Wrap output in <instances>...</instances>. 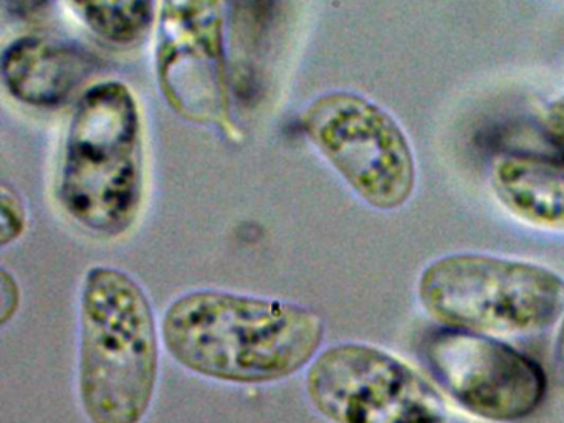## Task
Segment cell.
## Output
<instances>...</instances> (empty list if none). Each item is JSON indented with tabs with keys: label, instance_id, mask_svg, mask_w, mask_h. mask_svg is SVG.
Masks as SVG:
<instances>
[{
	"label": "cell",
	"instance_id": "10",
	"mask_svg": "<svg viewBox=\"0 0 564 423\" xmlns=\"http://www.w3.org/2000/svg\"><path fill=\"white\" fill-rule=\"evenodd\" d=\"M490 184L518 220L564 231V154L505 152L491 164Z\"/></svg>",
	"mask_w": 564,
	"mask_h": 423
},
{
	"label": "cell",
	"instance_id": "11",
	"mask_svg": "<svg viewBox=\"0 0 564 423\" xmlns=\"http://www.w3.org/2000/svg\"><path fill=\"white\" fill-rule=\"evenodd\" d=\"M101 42L118 48L140 45L156 20V0H65Z\"/></svg>",
	"mask_w": 564,
	"mask_h": 423
},
{
	"label": "cell",
	"instance_id": "15",
	"mask_svg": "<svg viewBox=\"0 0 564 423\" xmlns=\"http://www.w3.org/2000/svg\"><path fill=\"white\" fill-rule=\"evenodd\" d=\"M51 0H2L6 12L18 20H32L45 13Z\"/></svg>",
	"mask_w": 564,
	"mask_h": 423
},
{
	"label": "cell",
	"instance_id": "14",
	"mask_svg": "<svg viewBox=\"0 0 564 423\" xmlns=\"http://www.w3.org/2000/svg\"><path fill=\"white\" fill-rule=\"evenodd\" d=\"M543 131L554 148L564 154V95L554 99L543 116Z\"/></svg>",
	"mask_w": 564,
	"mask_h": 423
},
{
	"label": "cell",
	"instance_id": "6",
	"mask_svg": "<svg viewBox=\"0 0 564 423\" xmlns=\"http://www.w3.org/2000/svg\"><path fill=\"white\" fill-rule=\"evenodd\" d=\"M313 409L329 423H447L441 392L401 357L368 343H338L306 369Z\"/></svg>",
	"mask_w": 564,
	"mask_h": 423
},
{
	"label": "cell",
	"instance_id": "12",
	"mask_svg": "<svg viewBox=\"0 0 564 423\" xmlns=\"http://www.w3.org/2000/svg\"><path fill=\"white\" fill-rule=\"evenodd\" d=\"M29 214L24 198L8 184L0 187V247L15 243L28 230Z\"/></svg>",
	"mask_w": 564,
	"mask_h": 423
},
{
	"label": "cell",
	"instance_id": "1",
	"mask_svg": "<svg viewBox=\"0 0 564 423\" xmlns=\"http://www.w3.org/2000/svg\"><path fill=\"white\" fill-rule=\"evenodd\" d=\"M325 339L312 307L275 297L200 288L171 301L161 343L191 373L237 386L280 382L308 369Z\"/></svg>",
	"mask_w": 564,
	"mask_h": 423
},
{
	"label": "cell",
	"instance_id": "8",
	"mask_svg": "<svg viewBox=\"0 0 564 423\" xmlns=\"http://www.w3.org/2000/svg\"><path fill=\"white\" fill-rule=\"evenodd\" d=\"M424 360L447 395L487 422H520L546 399L543 367L490 334L442 327L425 339Z\"/></svg>",
	"mask_w": 564,
	"mask_h": 423
},
{
	"label": "cell",
	"instance_id": "9",
	"mask_svg": "<svg viewBox=\"0 0 564 423\" xmlns=\"http://www.w3.org/2000/svg\"><path fill=\"white\" fill-rule=\"evenodd\" d=\"M97 58L62 40L29 35L2 53V82L9 95L31 108H58L94 75Z\"/></svg>",
	"mask_w": 564,
	"mask_h": 423
},
{
	"label": "cell",
	"instance_id": "3",
	"mask_svg": "<svg viewBox=\"0 0 564 423\" xmlns=\"http://www.w3.org/2000/svg\"><path fill=\"white\" fill-rule=\"evenodd\" d=\"M153 304L127 271L90 268L80 293L78 397L91 423H141L160 380Z\"/></svg>",
	"mask_w": 564,
	"mask_h": 423
},
{
	"label": "cell",
	"instance_id": "7",
	"mask_svg": "<svg viewBox=\"0 0 564 423\" xmlns=\"http://www.w3.org/2000/svg\"><path fill=\"white\" fill-rule=\"evenodd\" d=\"M154 68L171 109L239 141L230 101L224 0H163Z\"/></svg>",
	"mask_w": 564,
	"mask_h": 423
},
{
	"label": "cell",
	"instance_id": "5",
	"mask_svg": "<svg viewBox=\"0 0 564 423\" xmlns=\"http://www.w3.org/2000/svg\"><path fill=\"white\" fill-rule=\"evenodd\" d=\"M303 134L369 207H404L417 184L411 141L391 112L355 91H328L302 115Z\"/></svg>",
	"mask_w": 564,
	"mask_h": 423
},
{
	"label": "cell",
	"instance_id": "2",
	"mask_svg": "<svg viewBox=\"0 0 564 423\" xmlns=\"http://www.w3.org/2000/svg\"><path fill=\"white\" fill-rule=\"evenodd\" d=\"M144 192L143 121L137 96L124 83H98L72 111L55 197L88 234L117 238L137 225Z\"/></svg>",
	"mask_w": 564,
	"mask_h": 423
},
{
	"label": "cell",
	"instance_id": "13",
	"mask_svg": "<svg viewBox=\"0 0 564 423\" xmlns=\"http://www.w3.org/2000/svg\"><path fill=\"white\" fill-rule=\"evenodd\" d=\"M0 324L8 326L9 321L14 319L21 306V286L14 274L8 270L0 273Z\"/></svg>",
	"mask_w": 564,
	"mask_h": 423
},
{
	"label": "cell",
	"instance_id": "4",
	"mask_svg": "<svg viewBox=\"0 0 564 423\" xmlns=\"http://www.w3.org/2000/svg\"><path fill=\"white\" fill-rule=\"evenodd\" d=\"M429 316L452 329L533 334L564 313V278L543 264L481 253L431 261L417 281Z\"/></svg>",
	"mask_w": 564,
	"mask_h": 423
},
{
	"label": "cell",
	"instance_id": "16",
	"mask_svg": "<svg viewBox=\"0 0 564 423\" xmlns=\"http://www.w3.org/2000/svg\"><path fill=\"white\" fill-rule=\"evenodd\" d=\"M556 369L557 376H560L561 382L564 386V313L563 321H561L560 333L556 337Z\"/></svg>",
	"mask_w": 564,
	"mask_h": 423
}]
</instances>
